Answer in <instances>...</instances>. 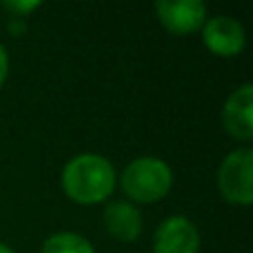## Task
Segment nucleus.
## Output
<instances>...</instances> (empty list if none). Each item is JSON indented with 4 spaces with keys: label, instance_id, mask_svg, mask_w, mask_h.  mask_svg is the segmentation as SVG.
Instances as JSON below:
<instances>
[{
    "label": "nucleus",
    "instance_id": "11",
    "mask_svg": "<svg viewBox=\"0 0 253 253\" xmlns=\"http://www.w3.org/2000/svg\"><path fill=\"white\" fill-rule=\"evenodd\" d=\"M7 74H9V56H7V49L0 44V84L7 80Z\"/></svg>",
    "mask_w": 253,
    "mask_h": 253
},
{
    "label": "nucleus",
    "instance_id": "12",
    "mask_svg": "<svg viewBox=\"0 0 253 253\" xmlns=\"http://www.w3.org/2000/svg\"><path fill=\"white\" fill-rule=\"evenodd\" d=\"M9 29H11L13 36H22V31L27 29V25H25V20H22V18H11V22H9Z\"/></svg>",
    "mask_w": 253,
    "mask_h": 253
},
{
    "label": "nucleus",
    "instance_id": "6",
    "mask_svg": "<svg viewBox=\"0 0 253 253\" xmlns=\"http://www.w3.org/2000/svg\"><path fill=\"white\" fill-rule=\"evenodd\" d=\"M156 253H198L200 251V231L184 215H171L162 220L153 236Z\"/></svg>",
    "mask_w": 253,
    "mask_h": 253
},
{
    "label": "nucleus",
    "instance_id": "5",
    "mask_svg": "<svg viewBox=\"0 0 253 253\" xmlns=\"http://www.w3.org/2000/svg\"><path fill=\"white\" fill-rule=\"evenodd\" d=\"M202 40H205L207 49L220 58L238 56L247 44L245 27L236 18L224 16V13L207 18V22L202 25Z\"/></svg>",
    "mask_w": 253,
    "mask_h": 253
},
{
    "label": "nucleus",
    "instance_id": "3",
    "mask_svg": "<svg viewBox=\"0 0 253 253\" xmlns=\"http://www.w3.org/2000/svg\"><path fill=\"white\" fill-rule=\"evenodd\" d=\"M218 189L231 205L249 207L253 202V151L249 147L233 149L220 162Z\"/></svg>",
    "mask_w": 253,
    "mask_h": 253
},
{
    "label": "nucleus",
    "instance_id": "10",
    "mask_svg": "<svg viewBox=\"0 0 253 253\" xmlns=\"http://www.w3.org/2000/svg\"><path fill=\"white\" fill-rule=\"evenodd\" d=\"M38 7H40L38 0H7V2H2V9H7L11 13V18H27Z\"/></svg>",
    "mask_w": 253,
    "mask_h": 253
},
{
    "label": "nucleus",
    "instance_id": "9",
    "mask_svg": "<svg viewBox=\"0 0 253 253\" xmlns=\"http://www.w3.org/2000/svg\"><path fill=\"white\" fill-rule=\"evenodd\" d=\"M40 253H96L84 236L74 231H58L44 240Z\"/></svg>",
    "mask_w": 253,
    "mask_h": 253
},
{
    "label": "nucleus",
    "instance_id": "8",
    "mask_svg": "<svg viewBox=\"0 0 253 253\" xmlns=\"http://www.w3.org/2000/svg\"><path fill=\"white\" fill-rule=\"evenodd\" d=\"M105 227L120 242H133L142 233V215L138 207L126 200H114L105 209Z\"/></svg>",
    "mask_w": 253,
    "mask_h": 253
},
{
    "label": "nucleus",
    "instance_id": "1",
    "mask_svg": "<svg viewBox=\"0 0 253 253\" xmlns=\"http://www.w3.org/2000/svg\"><path fill=\"white\" fill-rule=\"evenodd\" d=\"M116 169L100 153H80L62 169V189L78 205H98L114 193Z\"/></svg>",
    "mask_w": 253,
    "mask_h": 253
},
{
    "label": "nucleus",
    "instance_id": "2",
    "mask_svg": "<svg viewBox=\"0 0 253 253\" xmlns=\"http://www.w3.org/2000/svg\"><path fill=\"white\" fill-rule=\"evenodd\" d=\"M173 184L171 167L156 156H142L131 160L120 175V187L129 200L151 205L169 193Z\"/></svg>",
    "mask_w": 253,
    "mask_h": 253
},
{
    "label": "nucleus",
    "instance_id": "13",
    "mask_svg": "<svg viewBox=\"0 0 253 253\" xmlns=\"http://www.w3.org/2000/svg\"><path fill=\"white\" fill-rule=\"evenodd\" d=\"M0 253H16V251H13L11 247H7L4 242H0Z\"/></svg>",
    "mask_w": 253,
    "mask_h": 253
},
{
    "label": "nucleus",
    "instance_id": "7",
    "mask_svg": "<svg viewBox=\"0 0 253 253\" xmlns=\"http://www.w3.org/2000/svg\"><path fill=\"white\" fill-rule=\"evenodd\" d=\"M222 125L236 140L253 138V84L245 83L227 98L222 107Z\"/></svg>",
    "mask_w": 253,
    "mask_h": 253
},
{
    "label": "nucleus",
    "instance_id": "4",
    "mask_svg": "<svg viewBox=\"0 0 253 253\" xmlns=\"http://www.w3.org/2000/svg\"><path fill=\"white\" fill-rule=\"evenodd\" d=\"M156 13L160 25L175 36L193 34L207 22V4L202 0H158Z\"/></svg>",
    "mask_w": 253,
    "mask_h": 253
}]
</instances>
